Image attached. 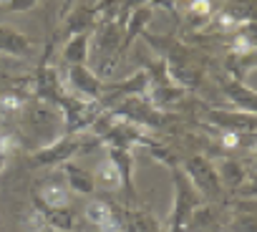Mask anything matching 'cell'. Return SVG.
I'll return each instance as SVG.
<instances>
[{"label":"cell","mask_w":257,"mask_h":232,"mask_svg":"<svg viewBox=\"0 0 257 232\" xmlns=\"http://www.w3.org/2000/svg\"><path fill=\"white\" fill-rule=\"evenodd\" d=\"M38 197L43 199L41 207H48V209H63L71 199L68 187L61 177H48L43 184H38Z\"/></svg>","instance_id":"cell-1"},{"label":"cell","mask_w":257,"mask_h":232,"mask_svg":"<svg viewBox=\"0 0 257 232\" xmlns=\"http://www.w3.org/2000/svg\"><path fill=\"white\" fill-rule=\"evenodd\" d=\"M0 6H11V0H0Z\"/></svg>","instance_id":"cell-12"},{"label":"cell","mask_w":257,"mask_h":232,"mask_svg":"<svg viewBox=\"0 0 257 232\" xmlns=\"http://www.w3.org/2000/svg\"><path fill=\"white\" fill-rule=\"evenodd\" d=\"M192 11H194L197 16H207V13H209V3H207V0H194Z\"/></svg>","instance_id":"cell-10"},{"label":"cell","mask_w":257,"mask_h":232,"mask_svg":"<svg viewBox=\"0 0 257 232\" xmlns=\"http://www.w3.org/2000/svg\"><path fill=\"white\" fill-rule=\"evenodd\" d=\"M189 172H192V177L197 179V184L204 189V192H209V194H214L217 192V177H214V172L209 169V164L204 162V159H199V157H194V159H189Z\"/></svg>","instance_id":"cell-2"},{"label":"cell","mask_w":257,"mask_h":232,"mask_svg":"<svg viewBox=\"0 0 257 232\" xmlns=\"http://www.w3.org/2000/svg\"><path fill=\"white\" fill-rule=\"evenodd\" d=\"M222 177H224L229 184H239V182L244 179V174H242L239 164H234V162H227V164L222 167Z\"/></svg>","instance_id":"cell-8"},{"label":"cell","mask_w":257,"mask_h":232,"mask_svg":"<svg viewBox=\"0 0 257 232\" xmlns=\"http://www.w3.org/2000/svg\"><path fill=\"white\" fill-rule=\"evenodd\" d=\"M237 144H239V134H237V132H224L222 147H224V149H234Z\"/></svg>","instance_id":"cell-9"},{"label":"cell","mask_w":257,"mask_h":232,"mask_svg":"<svg viewBox=\"0 0 257 232\" xmlns=\"http://www.w3.org/2000/svg\"><path fill=\"white\" fill-rule=\"evenodd\" d=\"M63 172H66V179L71 182V187L76 189V192H81V194H91L93 192V177L88 174V172H83V169H78L76 164H71V162H63Z\"/></svg>","instance_id":"cell-5"},{"label":"cell","mask_w":257,"mask_h":232,"mask_svg":"<svg viewBox=\"0 0 257 232\" xmlns=\"http://www.w3.org/2000/svg\"><path fill=\"white\" fill-rule=\"evenodd\" d=\"M0 108H3V113H13V111L23 108V96H18V93L0 96Z\"/></svg>","instance_id":"cell-7"},{"label":"cell","mask_w":257,"mask_h":232,"mask_svg":"<svg viewBox=\"0 0 257 232\" xmlns=\"http://www.w3.org/2000/svg\"><path fill=\"white\" fill-rule=\"evenodd\" d=\"M26 51H28V41H26L18 31H13V28H8V26H0V53L21 56V53H26Z\"/></svg>","instance_id":"cell-3"},{"label":"cell","mask_w":257,"mask_h":232,"mask_svg":"<svg viewBox=\"0 0 257 232\" xmlns=\"http://www.w3.org/2000/svg\"><path fill=\"white\" fill-rule=\"evenodd\" d=\"M36 3V0H11V8L13 11H26V8H31Z\"/></svg>","instance_id":"cell-11"},{"label":"cell","mask_w":257,"mask_h":232,"mask_svg":"<svg viewBox=\"0 0 257 232\" xmlns=\"http://www.w3.org/2000/svg\"><path fill=\"white\" fill-rule=\"evenodd\" d=\"M93 182H98L103 189H118L123 182H121V172H118V167L113 164V159L111 157H106L101 164H98V169H96V179Z\"/></svg>","instance_id":"cell-4"},{"label":"cell","mask_w":257,"mask_h":232,"mask_svg":"<svg viewBox=\"0 0 257 232\" xmlns=\"http://www.w3.org/2000/svg\"><path fill=\"white\" fill-rule=\"evenodd\" d=\"M21 147H23V137L18 132H3V134H0V157L13 154Z\"/></svg>","instance_id":"cell-6"}]
</instances>
